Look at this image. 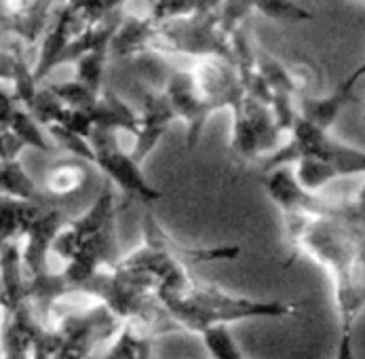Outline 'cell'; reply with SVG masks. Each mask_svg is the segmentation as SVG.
<instances>
[{"instance_id": "obj_1", "label": "cell", "mask_w": 365, "mask_h": 359, "mask_svg": "<svg viewBox=\"0 0 365 359\" xmlns=\"http://www.w3.org/2000/svg\"><path fill=\"white\" fill-rule=\"evenodd\" d=\"M289 260L304 254L314 260L334 283L340 323V358H351L355 321L364 313V224L325 216H285Z\"/></svg>"}, {"instance_id": "obj_2", "label": "cell", "mask_w": 365, "mask_h": 359, "mask_svg": "<svg viewBox=\"0 0 365 359\" xmlns=\"http://www.w3.org/2000/svg\"><path fill=\"white\" fill-rule=\"evenodd\" d=\"M158 300L182 332L199 334L213 323H237L256 317H287L298 313V303L252 300L192 277L190 270L157 283Z\"/></svg>"}, {"instance_id": "obj_3", "label": "cell", "mask_w": 365, "mask_h": 359, "mask_svg": "<svg viewBox=\"0 0 365 359\" xmlns=\"http://www.w3.org/2000/svg\"><path fill=\"white\" fill-rule=\"evenodd\" d=\"M241 254L239 246H222V248H186L171 239L158 224V220L148 209L144 216V243L133 250L129 256L118 258V264L146 273L157 279V283L171 279L180 273L190 270L195 264L235 260Z\"/></svg>"}, {"instance_id": "obj_4", "label": "cell", "mask_w": 365, "mask_h": 359, "mask_svg": "<svg viewBox=\"0 0 365 359\" xmlns=\"http://www.w3.org/2000/svg\"><path fill=\"white\" fill-rule=\"evenodd\" d=\"M260 184L264 186L270 201L287 213H300V216H325V218H342L351 222L364 224V188L357 191L353 199L346 201H334L323 197L321 193L304 191L296 178L289 165H277L270 169H264L260 176Z\"/></svg>"}, {"instance_id": "obj_5", "label": "cell", "mask_w": 365, "mask_h": 359, "mask_svg": "<svg viewBox=\"0 0 365 359\" xmlns=\"http://www.w3.org/2000/svg\"><path fill=\"white\" fill-rule=\"evenodd\" d=\"M118 131L93 127L89 133V146L93 151V165L108 176L129 199L153 203L163 199V193L155 188L142 173V165L131 158L118 144Z\"/></svg>"}, {"instance_id": "obj_6", "label": "cell", "mask_w": 365, "mask_h": 359, "mask_svg": "<svg viewBox=\"0 0 365 359\" xmlns=\"http://www.w3.org/2000/svg\"><path fill=\"white\" fill-rule=\"evenodd\" d=\"M155 57H157L158 68L165 74V83L160 89L167 96L178 121H182L186 125V148L195 151L201 136H203V129L207 125L211 112L207 110V106L201 102V98L197 93L190 68H186V70L173 68L165 61L163 55L155 53Z\"/></svg>"}, {"instance_id": "obj_7", "label": "cell", "mask_w": 365, "mask_h": 359, "mask_svg": "<svg viewBox=\"0 0 365 359\" xmlns=\"http://www.w3.org/2000/svg\"><path fill=\"white\" fill-rule=\"evenodd\" d=\"M190 74L201 102L213 114L217 110H237L245 96L241 79L232 61L222 57H195Z\"/></svg>"}, {"instance_id": "obj_8", "label": "cell", "mask_w": 365, "mask_h": 359, "mask_svg": "<svg viewBox=\"0 0 365 359\" xmlns=\"http://www.w3.org/2000/svg\"><path fill=\"white\" fill-rule=\"evenodd\" d=\"M175 121L178 116L160 87L144 91L142 110L138 114V127L133 133V148L129 151L131 158L142 165Z\"/></svg>"}, {"instance_id": "obj_9", "label": "cell", "mask_w": 365, "mask_h": 359, "mask_svg": "<svg viewBox=\"0 0 365 359\" xmlns=\"http://www.w3.org/2000/svg\"><path fill=\"white\" fill-rule=\"evenodd\" d=\"M365 74V64H361L359 68H355L331 93L327 96H309V93H298L296 98V110L302 118L311 121L313 125H317L323 131H329L331 125L338 121L340 112L349 106V103L357 102L355 91L359 81L364 79Z\"/></svg>"}, {"instance_id": "obj_10", "label": "cell", "mask_w": 365, "mask_h": 359, "mask_svg": "<svg viewBox=\"0 0 365 359\" xmlns=\"http://www.w3.org/2000/svg\"><path fill=\"white\" fill-rule=\"evenodd\" d=\"M6 26L24 45H34L41 41L53 11L59 6V0H2Z\"/></svg>"}, {"instance_id": "obj_11", "label": "cell", "mask_w": 365, "mask_h": 359, "mask_svg": "<svg viewBox=\"0 0 365 359\" xmlns=\"http://www.w3.org/2000/svg\"><path fill=\"white\" fill-rule=\"evenodd\" d=\"M0 127L15 133L26 148H36L43 153L53 151V142L43 133L36 118L13 93H6L4 89H0Z\"/></svg>"}, {"instance_id": "obj_12", "label": "cell", "mask_w": 365, "mask_h": 359, "mask_svg": "<svg viewBox=\"0 0 365 359\" xmlns=\"http://www.w3.org/2000/svg\"><path fill=\"white\" fill-rule=\"evenodd\" d=\"M51 199V195H43L38 199H19L11 195H0V248L9 241H19L30 222L38 216V211Z\"/></svg>"}, {"instance_id": "obj_13", "label": "cell", "mask_w": 365, "mask_h": 359, "mask_svg": "<svg viewBox=\"0 0 365 359\" xmlns=\"http://www.w3.org/2000/svg\"><path fill=\"white\" fill-rule=\"evenodd\" d=\"M155 32V19L150 15L138 17H120L112 39H110V55L116 57H142L148 53V45Z\"/></svg>"}, {"instance_id": "obj_14", "label": "cell", "mask_w": 365, "mask_h": 359, "mask_svg": "<svg viewBox=\"0 0 365 359\" xmlns=\"http://www.w3.org/2000/svg\"><path fill=\"white\" fill-rule=\"evenodd\" d=\"M157 336L135 319H123L118 332L112 336V345L106 358L112 359H142L153 355V340Z\"/></svg>"}, {"instance_id": "obj_15", "label": "cell", "mask_w": 365, "mask_h": 359, "mask_svg": "<svg viewBox=\"0 0 365 359\" xmlns=\"http://www.w3.org/2000/svg\"><path fill=\"white\" fill-rule=\"evenodd\" d=\"M87 180H89L87 161H81V158L63 161L49 169V173L45 178V193L55 199L68 201L72 195H76L87 184Z\"/></svg>"}, {"instance_id": "obj_16", "label": "cell", "mask_w": 365, "mask_h": 359, "mask_svg": "<svg viewBox=\"0 0 365 359\" xmlns=\"http://www.w3.org/2000/svg\"><path fill=\"white\" fill-rule=\"evenodd\" d=\"M0 195H11L19 199H38L45 195L34 180L26 173L19 158H0Z\"/></svg>"}, {"instance_id": "obj_17", "label": "cell", "mask_w": 365, "mask_h": 359, "mask_svg": "<svg viewBox=\"0 0 365 359\" xmlns=\"http://www.w3.org/2000/svg\"><path fill=\"white\" fill-rule=\"evenodd\" d=\"M110 57V43H102L87 53H83L72 66L76 68V81H81L87 87L102 89L104 70Z\"/></svg>"}, {"instance_id": "obj_18", "label": "cell", "mask_w": 365, "mask_h": 359, "mask_svg": "<svg viewBox=\"0 0 365 359\" xmlns=\"http://www.w3.org/2000/svg\"><path fill=\"white\" fill-rule=\"evenodd\" d=\"M203 338V345L207 353L215 359H243V351L239 349L237 340L232 338V332L228 323H213L199 332Z\"/></svg>"}, {"instance_id": "obj_19", "label": "cell", "mask_w": 365, "mask_h": 359, "mask_svg": "<svg viewBox=\"0 0 365 359\" xmlns=\"http://www.w3.org/2000/svg\"><path fill=\"white\" fill-rule=\"evenodd\" d=\"M252 11H258L268 19L287 24H302L313 19V13L294 0H252Z\"/></svg>"}, {"instance_id": "obj_20", "label": "cell", "mask_w": 365, "mask_h": 359, "mask_svg": "<svg viewBox=\"0 0 365 359\" xmlns=\"http://www.w3.org/2000/svg\"><path fill=\"white\" fill-rule=\"evenodd\" d=\"M45 129L49 131L51 140L57 146H61L63 151L74 154V158H81V161H87V163L93 165V151H91L89 140L85 136H81V133H76L72 129H66V127H61L57 123L47 125Z\"/></svg>"}, {"instance_id": "obj_21", "label": "cell", "mask_w": 365, "mask_h": 359, "mask_svg": "<svg viewBox=\"0 0 365 359\" xmlns=\"http://www.w3.org/2000/svg\"><path fill=\"white\" fill-rule=\"evenodd\" d=\"M203 0H153L150 17L155 21L171 19V17H182L199 11Z\"/></svg>"}, {"instance_id": "obj_22", "label": "cell", "mask_w": 365, "mask_h": 359, "mask_svg": "<svg viewBox=\"0 0 365 359\" xmlns=\"http://www.w3.org/2000/svg\"><path fill=\"white\" fill-rule=\"evenodd\" d=\"M13 68H15V53L13 49H0V81L13 79Z\"/></svg>"}]
</instances>
